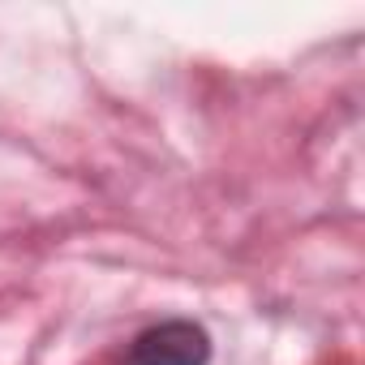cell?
Returning <instances> with one entry per match:
<instances>
[{"mask_svg":"<svg viewBox=\"0 0 365 365\" xmlns=\"http://www.w3.org/2000/svg\"><path fill=\"white\" fill-rule=\"evenodd\" d=\"M211 361V335L207 327L190 318H163L133 335L120 365H207Z\"/></svg>","mask_w":365,"mask_h":365,"instance_id":"obj_1","label":"cell"}]
</instances>
